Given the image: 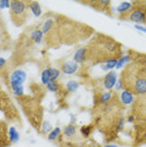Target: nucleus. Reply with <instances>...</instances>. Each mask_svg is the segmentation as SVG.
<instances>
[{
  "label": "nucleus",
  "mask_w": 146,
  "mask_h": 147,
  "mask_svg": "<svg viewBox=\"0 0 146 147\" xmlns=\"http://www.w3.org/2000/svg\"><path fill=\"white\" fill-rule=\"evenodd\" d=\"M11 145L9 140V128L5 121L0 119V147H9Z\"/></svg>",
  "instance_id": "4468645a"
},
{
  "label": "nucleus",
  "mask_w": 146,
  "mask_h": 147,
  "mask_svg": "<svg viewBox=\"0 0 146 147\" xmlns=\"http://www.w3.org/2000/svg\"><path fill=\"white\" fill-rule=\"evenodd\" d=\"M86 48V62L82 69L87 71L95 65H101L110 61H118L124 57V48L115 38L102 33H96L91 36Z\"/></svg>",
  "instance_id": "f03ea898"
},
{
  "label": "nucleus",
  "mask_w": 146,
  "mask_h": 147,
  "mask_svg": "<svg viewBox=\"0 0 146 147\" xmlns=\"http://www.w3.org/2000/svg\"><path fill=\"white\" fill-rule=\"evenodd\" d=\"M0 112H3L5 118L20 123V113L16 109L11 98L3 91H0Z\"/></svg>",
  "instance_id": "6e6552de"
},
{
  "label": "nucleus",
  "mask_w": 146,
  "mask_h": 147,
  "mask_svg": "<svg viewBox=\"0 0 146 147\" xmlns=\"http://www.w3.org/2000/svg\"><path fill=\"white\" fill-rule=\"evenodd\" d=\"M55 143L59 147H99V145L92 138H84L79 133L74 122H71L63 128V132L57 138Z\"/></svg>",
  "instance_id": "20e7f679"
},
{
  "label": "nucleus",
  "mask_w": 146,
  "mask_h": 147,
  "mask_svg": "<svg viewBox=\"0 0 146 147\" xmlns=\"http://www.w3.org/2000/svg\"><path fill=\"white\" fill-rule=\"evenodd\" d=\"M10 18L15 26L24 25L29 16V1L13 0L10 1Z\"/></svg>",
  "instance_id": "423d86ee"
},
{
  "label": "nucleus",
  "mask_w": 146,
  "mask_h": 147,
  "mask_svg": "<svg viewBox=\"0 0 146 147\" xmlns=\"http://www.w3.org/2000/svg\"><path fill=\"white\" fill-rule=\"evenodd\" d=\"M26 78V73L23 71V69H16V71L11 72L9 74L8 79V84L10 86L11 91H13V94H14L16 98L19 97H23L24 96V88H23V83H24Z\"/></svg>",
  "instance_id": "1a4fd4ad"
},
{
  "label": "nucleus",
  "mask_w": 146,
  "mask_h": 147,
  "mask_svg": "<svg viewBox=\"0 0 146 147\" xmlns=\"http://www.w3.org/2000/svg\"><path fill=\"white\" fill-rule=\"evenodd\" d=\"M132 58L120 74V84L124 91L135 97L146 93V54L132 52Z\"/></svg>",
  "instance_id": "7ed1b4c3"
},
{
  "label": "nucleus",
  "mask_w": 146,
  "mask_h": 147,
  "mask_svg": "<svg viewBox=\"0 0 146 147\" xmlns=\"http://www.w3.org/2000/svg\"><path fill=\"white\" fill-rule=\"evenodd\" d=\"M102 147H120V146L114 145V143H108V145H105V146H102Z\"/></svg>",
  "instance_id": "7c9ffc66"
},
{
  "label": "nucleus",
  "mask_w": 146,
  "mask_h": 147,
  "mask_svg": "<svg viewBox=\"0 0 146 147\" xmlns=\"http://www.w3.org/2000/svg\"><path fill=\"white\" fill-rule=\"evenodd\" d=\"M53 127L51 126V123H49L48 121H43L42 123V127H41V133H43V135H49V133L52 132Z\"/></svg>",
  "instance_id": "b1692460"
},
{
  "label": "nucleus",
  "mask_w": 146,
  "mask_h": 147,
  "mask_svg": "<svg viewBox=\"0 0 146 147\" xmlns=\"http://www.w3.org/2000/svg\"><path fill=\"white\" fill-rule=\"evenodd\" d=\"M55 24L51 32L44 34L45 45L57 49L61 45H72L86 40L95 34L93 28L76 22L67 16L54 14Z\"/></svg>",
  "instance_id": "f257e3e1"
},
{
  "label": "nucleus",
  "mask_w": 146,
  "mask_h": 147,
  "mask_svg": "<svg viewBox=\"0 0 146 147\" xmlns=\"http://www.w3.org/2000/svg\"><path fill=\"white\" fill-rule=\"evenodd\" d=\"M81 4L83 5H88L91 6V8H93L95 10H98V11H102L105 13V14H107L110 16H112L111 11V1H108V0H95V1H79Z\"/></svg>",
  "instance_id": "f8f14e48"
},
{
  "label": "nucleus",
  "mask_w": 146,
  "mask_h": 147,
  "mask_svg": "<svg viewBox=\"0 0 146 147\" xmlns=\"http://www.w3.org/2000/svg\"><path fill=\"white\" fill-rule=\"evenodd\" d=\"M132 125V146L146 145V122H135Z\"/></svg>",
  "instance_id": "9b49d317"
},
{
  "label": "nucleus",
  "mask_w": 146,
  "mask_h": 147,
  "mask_svg": "<svg viewBox=\"0 0 146 147\" xmlns=\"http://www.w3.org/2000/svg\"><path fill=\"white\" fill-rule=\"evenodd\" d=\"M78 87H79V83L77 81H68L67 83H66L64 88H66V91H67L68 93H71V92H76V91H77Z\"/></svg>",
  "instance_id": "412c9836"
},
{
  "label": "nucleus",
  "mask_w": 146,
  "mask_h": 147,
  "mask_svg": "<svg viewBox=\"0 0 146 147\" xmlns=\"http://www.w3.org/2000/svg\"><path fill=\"white\" fill-rule=\"evenodd\" d=\"M48 71H49V76H51V79H54V81H58L59 76H61V73H59V69L51 68V67H49V68H48Z\"/></svg>",
  "instance_id": "bb28decb"
},
{
  "label": "nucleus",
  "mask_w": 146,
  "mask_h": 147,
  "mask_svg": "<svg viewBox=\"0 0 146 147\" xmlns=\"http://www.w3.org/2000/svg\"><path fill=\"white\" fill-rule=\"evenodd\" d=\"M116 64H117V61H110L107 63H103V64H101V68L103 69V71H111V69H114Z\"/></svg>",
  "instance_id": "a878e982"
},
{
  "label": "nucleus",
  "mask_w": 146,
  "mask_h": 147,
  "mask_svg": "<svg viewBox=\"0 0 146 147\" xmlns=\"http://www.w3.org/2000/svg\"><path fill=\"white\" fill-rule=\"evenodd\" d=\"M132 8V1H124L117 6V11H118V16L125 15L130 11V9Z\"/></svg>",
  "instance_id": "6ab92c4d"
},
{
  "label": "nucleus",
  "mask_w": 146,
  "mask_h": 147,
  "mask_svg": "<svg viewBox=\"0 0 146 147\" xmlns=\"http://www.w3.org/2000/svg\"><path fill=\"white\" fill-rule=\"evenodd\" d=\"M9 140H10L11 143H15V142L19 141V133L14 127H10V128H9Z\"/></svg>",
  "instance_id": "5701e85b"
},
{
  "label": "nucleus",
  "mask_w": 146,
  "mask_h": 147,
  "mask_svg": "<svg viewBox=\"0 0 146 147\" xmlns=\"http://www.w3.org/2000/svg\"><path fill=\"white\" fill-rule=\"evenodd\" d=\"M29 10L35 16H41V14H42V8L38 1H29Z\"/></svg>",
  "instance_id": "aec40b11"
},
{
  "label": "nucleus",
  "mask_w": 146,
  "mask_h": 147,
  "mask_svg": "<svg viewBox=\"0 0 146 147\" xmlns=\"http://www.w3.org/2000/svg\"><path fill=\"white\" fill-rule=\"evenodd\" d=\"M61 133H62V129L59 128V127H55L54 129H52V132L49 133L47 137H48V140H49L51 142H55V141H57L58 137L61 136Z\"/></svg>",
  "instance_id": "4be33fe9"
},
{
  "label": "nucleus",
  "mask_w": 146,
  "mask_h": 147,
  "mask_svg": "<svg viewBox=\"0 0 146 147\" xmlns=\"http://www.w3.org/2000/svg\"><path fill=\"white\" fill-rule=\"evenodd\" d=\"M78 63H76L74 61H69V62H64L61 65V71L64 74H73V73L78 72Z\"/></svg>",
  "instance_id": "2eb2a0df"
},
{
  "label": "nucleus",
  "mask_w": 146,
  "mask_h": 147,
  "mask_svg": "<svg viewBox=\"0 0 146 147\" xmlns=\"http://www.w3.org/2000/svg\"><path fill=\"white\" fill-rule=\"evenodd\" d=\"M49 82H51V76H49L48 68L47 69H43V72H42V84L47 86Z\"/></svg>",
  "instance_id": "393cba45"
},
{
  "label": "nucleus",
  "mask_w": 146,
  "mask_h": 147,
  "mask_svg": "<svg viewBox=\"0 0 146 147\" xmlns=\"http://www.w3.org/2000/svg\"><path fill=\"white\" fill-rule=\"evenodd\" d=\"M135 28H136V29H139L140 32L146 33V28H144V26H141V25H135Z\"/></svg>",
  "instance_id": "c85d7f7f"
},
{
  "label": "nucleus",
  "mask_w": 146,
  "mask_h": 147,
  "mask_svg": "<svg viewBox=\"0 0 146 147\" xmlns=\"http://www.w3.org/2000/svg\"><path fill=\"white\" fill-rule=\"evenodd\" d=\"M16 99H18L19 105L22 106V109L24 112L25 117L28 118L29 123L36 131L41 132V127L43 123V113H44L41 99L32 96H23Z\"/></svg>",
  "instance_id": "39448f33"
},
{
  "label": "nucleus",
  "mask_w": 146,
  "mask_h": 147,
  "mask_svg": "<svg viewBox=\"0 0 146 147\" xmlns=\"http://www.w3.org/2000/svg\"><path fill=\"white\" fill-rule=\"evenodd\" d=\"M117 76H116V73L114 71H110L107 74H106L103 78H101V89L105 88V91H112V88L115 87L116 84V81H117Z\"/></svg>",
  "instance_id": "ddd939ff"
},
{
  "label": "nucleus",
  "mask_w": 146,
  "mask_h": 147,
  "mask_svg": "<svg viewBox=\"0 0 146 147\" xmlns=\"http://www.w3.org/2000/svg\"><path fill=\"white\" fill-rule=\"evenodd\" d=\"M95 125L93 123H89V125H84V126H82L81 128H79V133H81L82 136L84 137V138H91V136H92V133H93L95 131Z\"/></svg>",
  "instance_id": "dca6fc26"
},
{
  "label": "nucleus",
  "mask_w": 146,
  "mask_h": 147,
  "mask_svg": "<svg viewBox=\"0 0 146 147\" xmlns=\"http://www.w3.org/2000/svg\"><path fill=\"white\" fill-rule=\"evenodd\" d=\"M121 20H130L136 23V25L144 23L146 19V0H135L132 1V8L125 15L118 16Z\"/></svg>",
  "instance_id": "0eeeda50"
},
{
  "label": "nucleus",
  "mask_w": 146,
  "mask_h": 147,
  "mask_svg": "<svg viewBox=\"0 0 146 147\" xmlns=\"http://www.w3.org/2000/svg\"><path fill=\"white\" fill-rule=\"evenodd\" d=\"M145 24H146V19H145Z\"/></svg>",
  "instance_id": "2f4dec72"
},
{
  "label": "nucleus",
  "mask_w": 146,
  "mask_h": 147,
  "mask_svg": "<svg viewBox=\"0 0 146 147\" xmlns=\"http://www.w3.org/2000/svg\"><path fill=\"white\" fill-rule=\"evenodd\" d=\"M5 63H6V61L4 58H0V68H3V67L5 65Z\"/></svg>",
  "instance_id": "c756f323"
},
{
  "label": "nucleus",
  "mask_w": 146,
  "mask_h": 147,
  "mask_svg": "<svg viewBox=\"0 0 146 147\" xmlns=\"http://www.w3.org/2000/svg\"><path fill=\"white\" fill-rule=\"evenodd\" d=\"M73 61L76 63H78V64H84L86 62V48H79L77 49V52L74 53V55H73Z\"/></svg>",
  "instance_id": "f3484780"
},
{
  "label": "nucleus",
  "mask_w": 146,
  "mask_h": 147,
  "mask_svg": "<svg viewBox=\"0 0 146 147\" xmlns=\"http://www.w3.org/2000/svg\"><path fill=\"white\" fill-rule=\"evenodd\" d=\"M118 98H120V102L122 103V105L127 106V105H132V102H134V99H135V96L124 91V92H121V94H120Z\"/></svg>",
  "instance_id": "a211bd4d"
},
{
  "label": "nucleus",
  "mask_w": 146,
  "mask_h": 147,
  "mask_svg": "<svg viewBox=\"0 0 146 147\" xmlns=\"http://www.w3.org/2000/svg\"><path fill=\"white\" fill-rule=\"evenodd\" d=\"M130 115L134 117V123L146 122V93L135 97L130 109Z\"/></svg>",
  "instance_id": "9d476101"
},
{
  "label": "nucleus",
  "mask_w": 146,
  "mask_h": 147,
  "mask_svg": "<svg viewBox=\"0 0 146 147\" xmlns=\"http://www.w3.org/2000/svg\"><path fill=\"white\" fill-rule=\"evenodd\" d=\"M5 8H10V1H8V0L0 1V9H5Z\"/></svg>",
  "instance_id": "cd10ccee"
}]
</instances>
